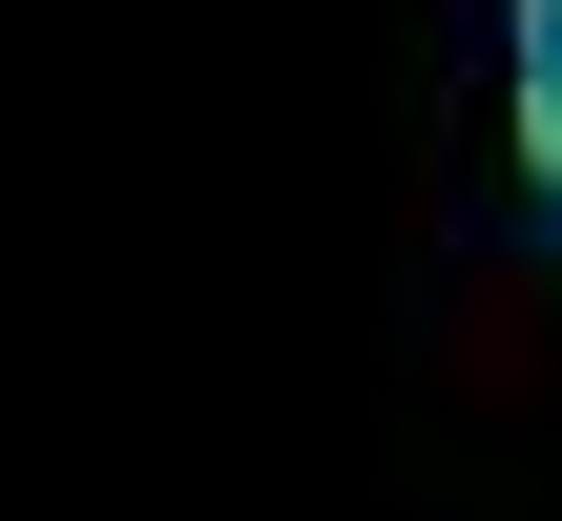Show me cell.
Segmentation results:
<instances>
[{
	"label": "cell",
	"mask_w": 562,
	"mask_h": 521,
	"mask_svg": "<svg viewBox=\"0 0 562 521\" xmlns=\"http://www.w3.org/2000/svg\"><path fill=\"white\" fill-rule=\"evenodd\" d=\"M521 125H542V167H562V0H521Z\"/></svg>",
	"instance_id": "cell-1"
}]
</instances>
